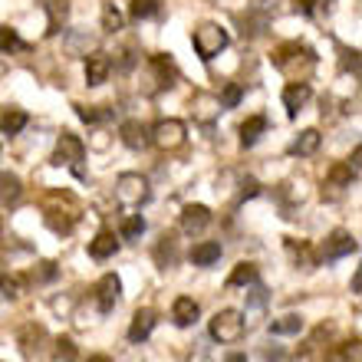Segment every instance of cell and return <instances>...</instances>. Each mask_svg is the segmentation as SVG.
Here are the masks:
<instances>
[{
  "label": "cell",
  "instance_id": "5",
  "mask_svg": "<svg viewBox=\"0 0 362 362\" xmlns=\"http://www.w3.org/2000/svg\"><path fill=\"white\" fill-rule=\"evenodd\" d=\"M185 122L181 119H162V122L155 125V129H148V142L158 145L162 152H175L178 145H185Z\"/></svg>",
  "mask_w": 362,
  "mask_h": 362
},
{
  "label": "cell",
  "instance_id": "16",
  "mask_svg": "<svg viewBox=\"0 0 362 362\" xmlns=\"http://www.w3.org/2000/svg\"><path fill=\"white\" fill-rule=\"evenodd\" d=\"M152 329H155V310H135V316H132V326H129V339L132 343H145L148 336H152Z\"/></svg>",
  "mask_w": 362,
  "mask_h": 362
},
{
  "label": "cell",
  "instance_id": "19",
  "mask_svg": "<svg viewBox=\"0 0 362 362\" xmlns=\"http://www.w3.org/2000/svg\"><path fill=\"white\" fill-rule=\"evenodd\" d=\"M119 250V240H115L112 230H99L93 240H89V257L93 260H109Z\"/></svg>",
  "mask_w": 362,
  "mask_h": 362
},
{
  "label": "cell",
  "instance_id": "24",
  "mask_svg": "<svg viewBox=\"0 0 362 362\" xmlns=\"http://www.w3.org/2000/svg\"><path fill=\"white\" fill-rule=\"evenodd\" d=\"M270 333H274V336H296V333H303V316L286 313V316H280V320H270Z\"/></svg>",
  "mask_w": 362,
  "mask_h": 362
},
{
  "label": "cell",
  "instance_id": "21",
  "mask_svg": "<svg viewBox=\"0 0 362 362\" xmlns=\"http://www.w3.org/2000/svg\"><path fill=\"white\" fill-rule=\"evenodd\" d=\"M356 178H359V175H356L346 162H339V165H333V168H329V175H326V185H323V188H336V194H343L346 188H353Z\"/></svg>",
  "mask_w": 362,
  "mask_h": 362
},
{
  "label": "cell",
  "instance_id": "33",
  "mask_svg": "<svg viewBox=\"0 0 362 362\" xmlns=\"http://www.w3.org/2000/svg\"><path fill=\"white\" fill-rule=\"evenodd\" d=\"M158 10H162V0H132V20L158 17Z\"/></svg>",
  "mask_w": 362,
  "mask_h": 362
},
{
  "label": "cell",
  "instance_id": "23",
  "mask_svg": "<svg viewBox=\"0 0 362 362\" xmlns=\"http://www.w3.org/2000/svg\"><path fill=\"white\" fill-rule=\"evenodd\" d=\"M27 112L23 109H4L0 112V135H17L27 129Z\"/></svg>",
  "mask_w": 362,
  "mask_h": 362
},
{
  "label": "cell",
  "instance_id": "44",
  "mask_svg": "<svg viewBox=\"0 0 362 362\" xmlns=\"http://www.w3.org/2000/svg\"><path fill=\"white\" fill-rule=\"evenodd\" d=\"M89 362H112V359H109V356H93Z\"/></svg>",
  "mask_w": 362,
  "mask_h": 362
},
{
  "label": "cell",
  "instance_id": "15",
  "mask_svg": "<svg viewBox=\"0 0 362 362\" xmlns=\"http://www.w3.org/2000/svg\"><path fill=\"white\" fill-rule=\"evenodd\" d=\"M112 73V59L105 57V53H93L86 57V83L89 86H103L105 79Z\"/></svg>",
  "mask_w": 362,
  "mask_h": 362
},
{
  "label": "cell",
  "instance_id": "4",
  "mask_svg": "<svg viewBox=\"0 0 362 362\" xmlns=\"http://www.w3.org/2000/svg\"><path fill=\"white\" fill-rule=\"evenodd\" d=\"M148 194H152V191H148V178H142V175L125 172L115 181V198H119L122 208H139V204L148 201Z\"/></svg>",
  "mask_w": 362,
  "mask_h": 362
},
{
  "label": "cell",
  "instance_id": "35",
  "mask_svg": "<svg viewBox=\"0 0 362 362\" xmlns=\"http://www.w3.org/2000/svg\"><path fill=\"white\" fill-rule=\"evenodd\" d=\"M89 47H93V40L83 37V33H73V37H66V49L73 53V57H89Z\"/></svg>",
  "mask_w": 362,
  "mask_h": 362
},
{
  "label": "cell",
  "instance_id": "8",
  "mask_svg": "<svg viewBox=\"0 0 362 362\" xmlns=\"http://www.w3.org/2000/svg\"><path fill=\"white\" fill-rule=\"evenodd\" d=\"M95 306H99V313H112L115 303H119V296H122V280L115 274H105L99 284H95Z\"/></svg>",
  "mask_w": 362,
  "mask_h": 362
},
{
  "label": "cell",
  "instance_id": "32",
  "mask_svg": "<svg viewBox=\"0 0 362 362\" xmlns=\"http://www.w3.org/2000/svg\"><path fill=\"white\" fill-rule=\"evenodd\" d=\"M17 49H27L20 33L13 27H0V53H17Z\"/></svg>",
  "mask_w": 362,
  "mask_h": 362
},
{
  "label": "cell",
  "instance_id": "10",
  "mask_svg": "<svg viewBox=\"0 0 362 362\" xmlns=\"http://www.w3.org/2000/svg\"><path fill=\"white\" fill-rule=\"evenodd\" d=\"M208 224H211V211L204 208V204H188V208L181 211V230H185L188 238L201 234Z\"/></svg>",
  "mask_w": 362,
  "mask_h": 362
},
{
  "label": "cell",
  "instance_id": "40",
  "mask_svg": "<svg viewBox=\"0 0 362 362\" xmlns=\"http://www.w3.org/2000/svg\"><path fill=\"white\" fill-rule=\"evenodd\" d=\"M346 165H349V168H353V172L359 175V168H362V148H359V145H356V148H353V158H349V162H346Z\"/></svg>",
  "mask_w": 362,
  "mask_h": 362
},
{
  "label": "cell",
  "instance_id": "7",
  "mask_svg": "<svg viewBox=\"0 0 362 362\" xmlns=\"http://www.w3.org/2000/svg\"><path fill=\"white\" fill-rule=\"evenodd\" d=\"M356 250H359V240H356L349 230H333L323 244V260L326 264H333V260L349 257V254H356Z\"/></svg>",
  "mask_w": 362,
  "mask_h": 362
},
{
  "label": "cell",
  "instance_id": "41",
  "mask_svg": "<svg viewBox=\"0 0 362 362\" xmlns=\"http://www.w3.org/2000/svg\"><path fill=\"white\" fill-rule=\"evenodd\" d=\"M362 290V270H356L353 274V293H359Z\"/></svg>",
  "mask_w": 362,
  "mask_h": 362
},
{
  "label": "cell",
  "instance_id": "34",
  "mask_svg": "<svg viewBox=\"0 0 362 362\" xmlns=\"http://www.w3.org/2000/svg\"><path fill=\"white\" fill-rule=\"evenodd\" d=\"M240 99H244V89H240L238 83H228V86H224V93L218 95L221 109H238V105H240Z\"/></svg>",
  "mask_w": 362,
  "mask_h": 362
},
{
  "label": "cell",
  "instance_id": "31",
  "mask_svg": "<svg viewBox=\"0 0 362 362\" xmlns=\"http://www.w3.org/2000/svg\"><path fill=\"white\" fill-rule=\"evenodd\" d=\"M47 13H49V33H59V27H63L66 17H69V7L66 4H59V0H49Z\"/></svg>",
  "mask_w": 362,
  "mask_h": 362
},
{
  "label": "cell",
  "instance_id": "26",
  "mask_svg": "<svg viewBox=\"0 0 362 362\" xmlns=\"http://www.w3.org/2000/svg\"><path fill=\"white\" fill-rule=\"evenodd\" d=\"M76 115L86 125H103L112 119V109H103V105H76Z\"/></svg>",
  "mask_w": 362,
  "mask_h": 362
},
{
  "label": "cell",
  "instance_id": "11",
  "mask_svg": "<svg viewBox=\"0 0 362 362\" xmlns=\"http://www.w3.org/2000/svg\"><path fill=\"white\" fill-rule=\"evenodd\" d=\"M198 316H201V306L198 300H191V296H178L172 303V323L181 326V329H188V326L198 323Z\"/></svg>",
  "mask_w": 362,
  "mask_h": 362
},
{
  "label": "cell",
  "instance_id": "42",
  "mask_svg": "<svg viewBox=\"0 0 362 362\" xmlns=\"http://www.w3.org/2000/svg\"><path fill=\"white\" fill-rule=\"evenodd\" d=\"M224 362H247V356H244V353H230Z\"/></svg>",
  "mask_w": 362,
  "mask_h": 362
},
{
  "label": "cell",
  "instance_id": "38",
  "mask_svg": "<svg viewBox=\"0 0 362 362\" xmlns=\"http://www.w3.org/2000/svg\"><path fill=\"white\" fill-rule=\"evenodd\" d=\"M260 194V181H254V178H247L244 185H240V201H247V198H257Z\"/></svg>",
  "mask_w": 362,
  "mask_h": 362
},
{
  "label": "cell",
  "instance_id": "30",
  "mask_svg": "<svg viewBox=\"0 0 362 362\" xmlns=\"http://www.w3.org/2000/svg\"><path fill=\"white\" fill-rule=\"evenodd\" d=\"M49 362H76V343L69 336H59L53 343V359Z\"/></svg>",
  "mask_w": 362,
  "mask_h": 362
},
{
  "label": "cell",
  "instance_id": "1",
  "mask_svg": "<svg viewBox=\"0 0 362 362\" xmlns=\"http://www.w3.org/2000/svg\"><path fill=\"white\" fill-rule=\"evenodd\" d=\"M49 162L57 165V168H69L76 178H86V168H83V162H86V145L79 142L73 132H63L57 139V148H53V158H49Z\"/></svg>",
  "mask_w": 362,
  "mask_h": 362
},
{
  "label": "cell",
  "instance_id": "18",
  "mask_svg": "<svg viewBox=\"0 0 362 362\" xmlns=\"http://www.w3.org/2000/svg\"><path fill=\"white\" fill-rule=\"evenodd\" d=\"M148 66H152L155 79H158V86H175V79H178V66H175L172 57H165V53H155L152 59H148Z\"/></svg>",
  "mask_w": 362,
  "mask_h": 362
},
{
  "label": "cell",
  "instance_id": "20",
  "mask_svg": "<svg viewBox=\"0 0 362 362\" xmlns=\"http://www.w3.org/2000/svg\"><path fill=\"white\" fill-rule=\"evenodd\" d=\"M20 194H23V181H20L13 172H0V208L17 204Z\"/></svg>",
  "mask_w": 362,
  "mask_h": 362
},
{
  "label": "cell",
  "instance_id": "9",
  "mask_svg": "<svg viewBox=\"0 0 362 362\" xmlns=\"http://www.w3.org/2000/svg\"><path fill=\"white\" fill-rule=\"evenodd\" d=\"M310 95H313L310 83H303V79H293V83H290V86L284 89L286 115H290V119H296V115H300V109H303V105L310 103Z\"/></svg>",
  "mask_w": 362,
  "mask_h": 362
},
{
  "label": "cell",
  "instance_id": "43",
  "mask_svg": "<svg viewBox=\"0 0 362 362\" xmlns=\"http://www.w3.org/2000/svg\"><path fill=\"white\" fill-rule=\"evenodd\" d=\"M188 362H214V359H208V356H204V353H194Z\"/></svg>",
  "mask_w": 362,
  "mask_h": 362
},
{
  "label": "cell",
  "instance_id": "36",
  "mask_svg": "<svg viewBox=\"0 0 362 362\" xmlns=\"http://www.w3.org/2000/svg\"><path fill=\"white\" fill-rule=\"evenodd\" d=\"M59 276V270H57V264L53 260H43L40 264V270H37V280H43V284H49V280H57Z\"/></svg>",
  "mask_w": 362,
  "mask_h": 362
},
{
  "label": "cell",
  "instance_id": "28",
  "mask_svg": "<svg viewBox=\"0 0 362 362\" xmlns=\"http://www.w3.org/2000/svg\"><path fill=\"white\" fill-rule=\"evenodd\" d=\"M145 234L142 214H122V240H139Z\"/></svg>",
  "mask_w": 362,
  "mask_h": 362
},
{
  "label": "cell",
  "instance_id": "29",
  "mask_svg": "<svg viewBox=\"0 0 362 362\" xmlns=\"http://www.w3.org/2000/svg\"><path fill=\"white\" fill-rule=\"evenodd\" d=\"M122 27H125L122 10L115 7V4H105V7H103V30H105V33H119Z\"/></svg>",
  "mask_w": 362,
  "mask_h": 362
},
{
  "label": "cell",
  "instance_id": "14",
  "mask_svg": "<svg viewBox=\"0 0 362 362\" xmlns=\"http://www.w3.org/2000/svg\"><path fill=\"white\" fill-rule=\"evenodd\" d=\"M119 135H122V142L129 145V148H145L148 145V125L139 122V119H125L122 125H119Z\"/></svg>",
  "mask_w": 362,
  "mask_h": 362
},
{
  "label": "cell",
  "instance_id": "17",
  "mask_svg": "<svg viewBox=\"0 0 362 362\" xmlns=\"http://www.w3.org/2000/svg\"><path fill=\"white\" fill-rule=\"evenodd\" d=\"M320 145H323V135H320V129H303V132L293 139V145H290V155L310 158V155L320 152Z\"/></svg>",
  "mask_w": 362,
  "mask_h": 362
},
{
  "label": "cell",
  "instance_id": "2",
  "mask_svg": "<svg viewBox=\"0 0 362 362\" xmlns=\"http://www.w3.org/2000/svg\"><path fill=\"white\" fill-rule=\"evenodd\" d=\"M208 333H211V339H214V343H221V346L240 343V339H244V333H247L244 313H238V310H221V313H214V320H211Z\"/></svg>",
  "mask_w": 362,
  "mask_h": 362
},
{
  "label": "cell",
  "instance_id": "13",
  "mask_svg": "<svg viewBox=\"0 0 362 362\" xmlns=\"http://www.w3.org/2000/svg\"><path fill=\"white\" fill-rule=\"evenodd\" d=\"M221 254H224L221 240H201V244L191 247V264H194V267H214L221 260Z\"/></svg>",
  "mask_w": 362,
  "mask_h": 362
},
{
  "label": "cell",
  "instance_id": "22",
  "mask_svg": "<svg viewBox=\"0 0 362 362\" xmlns=\"http://www.w3.org/2000/svg\"><path fill=\"white\" fill-rule=\"evenodd\" d=\"M264 132H267V115H250L247 122L240 125V145H244V148H254Z\"/></svg>",
  "mask_w": 362,
  "mask_h": 362
},
{
  "label": "cell",
  "instance_id": "6",
  "mask_svg": "<svg viewBox=\"0 0 362 362\" xmlns=\"http://www.w3.org/2000/svg\"><path fill=\"white\" fill-rule=\"evenodd\" d=\"M300 59H303V63H316V53L310 47H303V43H284V47L274 53V66L280 69V73H286V76H290Z\"/></svg>",
  "mask_w": 362,
  "mask_h": 362
},
{
  "label": "cell",
  "instance_id": "3",
  "mask_svg": "<svg viewBox=\"0 0 362 362\" xmlns=\"http://www.w3.org/2000/svg\"><path fill=\"white\" fill-rule=\"evenodd\" d=\"M191 43H194V53L201 57V63H211L214 57H221V49L228 47V33H224V27H218V23H201V27L194 30Z\"/></svg>",
  "mask_w": 362,
  "mask_h": 362
},
{
  "label": "cell",
  "instance_id": "12",
  "mask_svg": "<svg viewBox=\"0 0 362 362\" xmlns=\"http://www.w3.org/2000/svg\"><path fill=\"white\" fill-rule=\"evenodd\" d=\"M17 343H20V349H23V356H37L40 349H43V343H47V329L40 323H27L20 329Z\"/></svg>",
  "mask_w": 362,
  "mask_h": 362
},
{
  "label": "cell",
  "instance_id": "39",
  "mask_svg": "<svg viewBox=\"0 0 362 362\" xmlns=\"http://www.w3.org/2000/svg\"><path fill=\"white\" fill-rule=\"evenodd\" d=\"M296 10H300V13H306V17H313V13H316V0H296Z\"/></svg>",
  "mask_w": 362,
  "mask_h": 362
},
{
  "label": "cell",
  "instance_id": "27",
  "mask_svg": "<svg viewBox=\"0 0 362 362\" xmlns=\"http://www.w3.org/2000/svg\"><path fill=\"white\" fill-rule=\"evenodd\" d=\"M254 280H257V267L244 260V264H238V267H234V274L228 276V286H250Z\"/></svg>",
  "mask_w": 362,
  "mask_h": 362
},
{
  "label": "cell",
  "instance_id": "37",
  "mask_svg": "<svg viewBox=\"0 0 362 362\" xmlns=\"http://www.w3.org/2000/svg\"><path fill=\"white\" fill-rule=\"evenodd\" d=\"M260 356H264V362H280L284 359V346H276V343H267L264 349H260Z\"/></svg>",
  "mask_w": 362,
  "mask_h": 362
},
{
  "label": "cell",
  "instance_id": "25",
  "mask_svg": "<svg viewBox=\"0 0 362 362\" xmlns=\"http://www.w3.org/2000/svg\"><path fill=\"white\" fill-rule=\"evenodd\" d=\"M0 293L7 296V300H17V296L27 293V280L20 274H7V270H0Z\"/></svg>",
  "mask_w": 362,
  "mask_h": 362
}]
</instances>
